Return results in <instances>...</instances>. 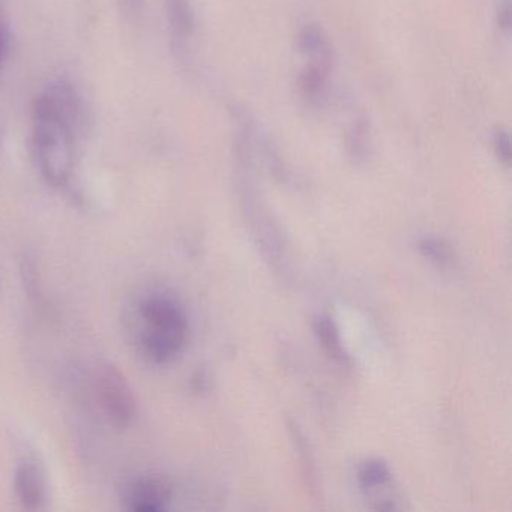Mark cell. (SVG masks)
Returning <instances> with one entry per match:
<instances>
[{"mask_svg":"<svg viewBox=\"0 0 512 512\" xmlns=\"http://www.w3.org/2000/svg\"><path fill=\"white\" fill-rule=\"evenodd\" d=\"M8 52H10V32L5 23L0 20V67L7 59Z\"/></svg>","mask_w":512,"mask_h":512,"instance_id":"cell-17","label":"cell"},{"mask_svg":"<svg viewBox=\"0 0 512 512\" xmlns=\"http://www.w3.org/2000/svg\"><path fill=\"white\" fill-rule=\"evenodd\" d=\"M187 338L176 337L164 332L148 331L143 334L142 346L146 355L158 364H167L173 361L182 352Z\"/></svg>","mask_w":512,"mask_h":512,"instance_id":"cell-9","label":"cell"},{"mask_svg":"<svg viewBox=\"0 0 512 512\" xmlns=\"http://www.w3.org/2000/svg\"><path fill=\"white\" fill-rule=\"evenodd\" d=\"M140 316L151 331L187 338L188 320L182 308L172 299L151 296L140 304Z\"/></svg>","mask_w":512,"mask_h":512,"instance_id":"cell-3","label":"cell"},{"mask_svg":"<svg viewBox=\"0 0 512 512\" xmlns=\"http://www.w3.org/2000/svg\"><path fill=\"white\" fill-rule=\"evenodd\" d=\"M332 67L329 62L307 61L299 76V94L308 106L319 107L328 98Z\"/></svg>","mask_w":512,"mask_h":512,"instance_id":"cell-6","label":"cell"},{"mask_svg":"<svg viewBox=\"0 0 512 512\" xmlns=\"http://www.w3.org/2000/svg\"><path fill=\"white\" fill-rule=\"evenodd\" d=\"M392 475L388 464L385 461H365L358 470V481L364 490L382 487L386 482L391 481Z\"/></svg>","mask_w":512,"mask_h":512,"instance_id":"cell-12","label":"cell"},{"mask_svg":"<svg viewBox=\"0 0 512 512\" xmlns=\"http://www.w3.org/2000/svg\"><path fill=\"white\" fill-rule=\"evenodd\" d=\"M172 490L164 479L149 476L140 479L128 496L130 509L137 512H160L169 505Z\"/></svg>","mask_w":512,"mask_h":512,"instance_id":"cell-5","label":"cell"},{"mask_svg":"<svg viewBox=\"0 0 512 512\" xmlns=\"http://www.w3.org/2000/svg\"><path fill=\"white\" fill-rule=\"evenodd\" d=\"M97 391L109 421L116 428L130 427L136 418V400L124 374L110 365L103 368L98 374Z\"/></svg>","mask_w":512,"mask_h":512,"instance_id":"cell-2","label":"cell"},{"mask_svg":"<svg viewBox=\"0 0 512 512\" xmlns=\"http://www.w3.org/2000/svg\"><path fill=\"white\" fill-rule=\"evenodd\" d=\"M164 14L173 49L184 56L196 32V11L191 0H164Z\"/></svg>","mask_w":512,"mask_h":512,"instance_id":"cell-4","label":"cell"},{"mask_svg":"<svg viewBox=\"0 0 512 512\" xmlns=\"http://www.w3.org/2000/svg\"><path fill=\"white\" fill-rule=\"evenodd\" d=\"M371 127L364 115L356 116L346 131V151L350 160L362 164L371 154Z\"/></svg>","mask_w":512,"mask_h":512,"instance_id":"cell-10","label":"cell"},{"mask_svg":"<svg viewBox=\"0 0 512 512\" xmlns=\"http://www.w3.org/2000/svg\"><path fill=\"white\" fill-rule=\"evenodd\" d=\"M419 251L431 262L439 265H448L452 260V253L448 245L436 238H424L419 242Z\"/></svg>","mask_w":512,"mask_h":512,"instance_id":"cell-13","label":"cell"},{"mask_svg":"<svg viewBox=\"0 0 512 512\" xmlns=\"http://www.w3.org/2000/svg\"><path fill=\"white\" fill-rule=\"evenodd\" d=\"M493 149L496 154L497 160L503 166H509L511 161V139H509L508 131L503 128H497L493 133Z\"/></svg>","mask_w":512,"mask_h":512,"instance_id":"cell-15","label":"cell"},{"mask_svg":"<svg viewBox=\"0 0 512 512\" xmlns=\"http://www.w3.org/2000/svg\"><path fill=\"white\" fill-rule=\"evenodd\" d=\"M290 431H292L293 434V440H295L296 448H298V451H301L302 457V466L305 467V478L308 479V484L311 485V487H316V476H314V466H313V460H311L310 454L307 452V443H305V437L304 434L301 433V430H299L298 427H296L295 424H292L290 422Z\"/></svg>","mask_w":512,"mask_h":512,"instance_id":"cell-14","label":"cell"},{"mask_svg":"<svg viewBox=\"0 0 512 512\" xmlns=\"http://www.w3.org/2000/svg\"><path fill=\"white\" fill-rule=\"evenodd\" d=\"M16 491L25 508L37 509L41 505L44 497L43 476L34 464H20L16 472Z\"/></svg>","mask_w":512,"mask_h":512,"instance_id":"cell-8","label":"cell"},{"mask_svg":"<svg viewBox=\"0 0 512 512\" xmlns=\"http://www.w3.org/2000/svg\"><path fill=\"white\" fill-rule=\"evenodd\" d=\"M313 328L317 340L322 344V347L325 349V352L328 353L329 358L340 362V364H346V362H349V355H347L346 349H344L340 331H338L334 319H331L329 316L316 317V320H314L313 323Z\"/></svg>","mask_w":512,"mask_h":512,"instance_id":"cell-11","label":"cell"},{"mask_svg":"<svg viewBox=\"0 0 512 512\" xmlns=\"http://www.w3.org/2000/svg\"><path fill=\"white\" fill-rule=\"evenodd\" d=\"M118 4L128 19H136L142 14L143 0H118Z\"/></svg>","mask_w":512,"mask_h":512,"instance_id":"cell-16","label":"cell"},{"mask_svg":"<svg viewBox=\"0 0 512 512\" xmlns=\"http://www.w3.org/2000/svg\"><path fill=\"white\" fill-rule=\"evenodd\" d=\"M298 49L307 61L329 62L334 64V50L331 41L322 28L313 23L302 26L298 32Z\"/></svg>","mask_w":512,"mask_h":512,"instance_id":"cell-7","label":"cell"},{"mask_svg":"<svg viewBox=\"0 0 512 512\" xmlns=\"http://www.w3.org/2000/svg\"><path fill=\"white\" fill-rule=\"evenodd\" d=\"M85 125V101L67 77L52 80L35 98L32 154L41 176L53 187H64L73 178Z\"/></svg>","mask_w":512,"mask_h":512,"instance_id":"cell-1","label":"cell"}]
</instances>
